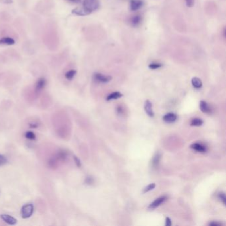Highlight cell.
I'll list each match as a JSON object with an SVG mask.
<instances>
[{"mask_svg": "<svg viewBox=\"0 0 226 226\" xmlns=\"http://www.w3.org/2000/svg\"><path fill=\"white\" fill-rule=\"evenodd\" d=\"M99 7V0H84L83 8L90 14L92 12L96 11Z\"/></svg>", "mask_w": 226, "mask_h": 226, "instance_id": "obj_1", "label": "cell"}, {"mask_svg": "<svg viewBox=\"0 0 226 226\" xmlns=\"http://www.w3.org/2000/svg\"><path fill=\"white\" fill-rule=\"evenodd\" d=\"M33 206L31 204L24 205L21 208V216L23 218L26 219L31 217L33 213Z\"/></svg>", "mask_w": 226, "mask_h": 226, "instance_id": "obj_2", "label": "cell"}, {"mask_svg": "<svg viewBox=\"0 0 226 226\" xmlns=\"http://www.w3.org/2000/svg\"><path fill=\"white\" fill-rule=\"evenodd\" d=\"M94 77L95 80L101 83H107L112 79V77L110 76L103 75L100 73H96L94 75Z\"/></svg>", "mask_w": 226, "mask_h": 226, "instance_id": "obj_3", "label": "cell"}, {"mask_svg": "<svg viewBox=\"0 0 226 226\" xmlns=\"http://www.w3.org/2000/svg\"><path fill=\"white\" fill-rule=\"evenodd\" d=\"M167 196H161L159 198L156 199L155 201L153 202H152L151 204L149 205V206L148 208L149 210H154L155 208H157V207H159L160 205L161 204H163L164 202H165L167 200Z\"/></svg>", "mask_w": 226, "mask_h": 226, "instance_id": "obj_4", "label": "cell"}, {"mask_svg": "<svg viewBox=\"0 0 226 226\" xmlns=\"http://www.w3.org/2000/svg\"><path fill=\"white\" fill-rule=\"evenodd\" d=\"M143 5V1L142 0H131L130 3V8L133 11L139 9Z\"/></svg>", "mask_w": 226, "mask_h": 226, "instance_id": "obj_5", "label": "cell"}, {"mask_svg": "<svg viewBox=\"0 0 226 226\" xmlns=\"http://www.w3.org/2000/svg\"><path fill=\"white\" fill-rule=\"evenodd\" d=\"M177 119V115L174 113H169L163 117L164 121L167 122V123H171L175 122Z\"/></svg>", "mask_w": 226, "mask_h": 226, "instance_id": "obj_6", "label": "cell"}, {"mask_svg": "<svg viewBox=\"0 0 226 226\" xmlns=\"http://www.w3.org/2000/svg\"><path fill=\"white\" fill-rule=\"evenodd\" d=\"M1 218L5 221V223H7L9 225H15L17 223V220L14 218V217L10 216L9 215L3 214L1 215Z\"/></svg>", "mask_w": 226, "mask_h": 226, "instance_id": "obj_7", "label": "cell"}, {"mask_svg": "<svg viewBox=\"0 0 226 226\" xmlns=\"http://www.w3.org/2000/svg\"><path fill=\"white\" fill-rule=\"evenodd\" d=\"M144 108H145V112L147 113L148 115L150 116V117H153L154 112L153 111V108H152V103L151 101L149 100L145 101Z\"/></svg>", "mask_w": 226, "mask_h": 226, "instance_id": "obj_8", "label": "cell"}, {"mask_svg": "<svg viewBox=\"0 0 226 226\" xmlns=\"http://www.w3.org/2000/svg\"><path fill=\"white\" fill-rule=\"evenodd\" d=\"M46 80L43 78H41L37 81L35 84V90L37 92H40L43 90L46 86Z\"/></svg>", "mask_w": 226, "mask_h": 226, "instance_id": "obj_9", "label": "cell"}, {"mask_svg": "<svg viewBox=\"0 0 226 226\" xmlns=\"http://www.w3.org/2000/svg\"><path fill=\"white\" fill-rule=\"evenodd\" d=\"M72 13L78 16H85L90 15L88 12H87L83 7H77L72 11Z\"/></svg>", "mask_w": 226, "mask_h": 226, "instance_id": "obj_10", "label": "cell"}, {"mask_svg": "<svg viewBox=\"0 0 226 226\" xmlns=\"http://www.w3.org/2000/svg\"><path fill=\"white\" fill-rule=\"evenodd\" d=\"M190 148L198 152H200V153H204L206 151V148L200 143H194L190 145Z\"/></svg>", "mask_w": 226, "mask_h": 226, "instance_id": "obj_11", "label": "cell"}, {"mask_svg": "<svg viewBox=\"0 0 226 226\" xmlns=\"http://www.w3.org/2000/svg\"><path fill=\"white\" fill-rule=\"evenodd\" d=\"M15 43V40L9 37H3L2 39H0V45H13Z\"/></svg>", "mask_w": 226, "mask_h": 226, "instance_id": "obj_12", "label": "cell"}, {"mask_svg": "<svg viewBox=\"0 0 226 226\" xmlns=\"http://www.w3.org/2000/svg\"><path fill=\"white\" fill-rule=\"evenodd\" d=\"M200 108L203 113H210L211 112V109L208 105V103L204 101H201L200 102Z\"/></svg>", "mask_w": 226, "mask_h": 226, "instance_id": "obj_13", "label": "cell"}, {"mask_svg": "<svg viewBox=\"0 0 226 226\" xmlns=\"http://www.w3.org/2000/svg\"><path fill=\"white\" fill-rule=\"evenodd\" d=\"M161 159V154L159 153H157L155 154V155L154 156L152 160V166L154 168H157L159 166V164L160 163Z\"/></svg>", "mask_w": 226, "mask_h": 226, "instance_id": "obj_14", "label": "cell"}, {"mask_svg": "<svg viewBox=\"0 0 226 226\" xmlns=\"http://www.w3.org/2000/svg\"><path fill=\"white\" fill-rule=\"evenodd\" d=\"M192 84L195 88H200L202 86V82L201 80L198 78L197 77H194L192 79Z\"/></svg>", "mask_w": 226, "mask_h": 226, "instance_id": "obj_15", "label": "cell"}, {"mask_svg": "<svg viewBox=\"0 0 226 226\" xmlns=\"http://www.w3.org/2000/svg\"><path fill=\"white\" fill-rule=\"evenodd\" d=\"M122 94L119 92H115L111 93V94H109L108 96L107 97V101H110V100H113V99H117L119 98L122 97Z\"/></svg>", "mask_w": 226, "mask_h": 226, "instance_id": "obj_16", "label": "cell"}, {"mask_svg": "<svg viewBox=\"0 0 226 226\" xmlns=\"http://www.w3.org/2000/svg\"><path fill=\"white\" fill-rule=\"evenodd\" d=\"M56 159L58 161H65L66 159L67 158V153L65 152V151H61L59 152V153L57 154V156H56Z\"/></svg>", "mask_w": 226, "mask_h": 226, "instance_id": "obj_17", "label": "cell"}, {"mask_svg": "<svg viewBox=\"0 0 226 226\" xmlns=\"http://www.w3.org/2000/svg\"><path fill=\"white\" fill-rule=\"evenodd\" d=\"M203 120L200 119V118H194L191 121L190 125L191 126H196V127H198V126H200L203 124Z\"/></svg>", "mask_w": 226, "mask_h": 226, "instance_id": "obj_18", "label": "cell"}, {"mask_svg": "<svg viewBox=\"0 0 226 226\" xmlns=\"http://www.w3.org/2000/svg\"><path fill=\"white\" fill-rule=\"evenodd\" d=\"M76 74V71H75V70H71V71H68L65 74L66 78L71 80L73 79V78L75 76Z\"/></svg>", "mask_w": 226, "mask_h": 226, "instance_id": "obj_19", "label": "cell"}, {"mask_svg": "<svg viewBox=\"0 0 226 226\" xmlns=\"http://www.w3.org/2000/svg\"><path fill=\"white\" fill-rule=\"evenodd\" d=\"M141 22V17L140 15H136L135 17H133L131 19V23L133 24L134 26H137L139 25L140 23Z\"/></svg>", "mask_w": 226, "mask_h": 226, "instance_id": "obj_20", "label": "cell"}, {"mask_svg": "<svg viewBox=\"0 0 226 226\" xmlns=\"http://www.w3.org/2000/svg\"><path fill=\"white\" fill-rule=\"evenodd\" d=\"M156 187V184L155 183H152V184H150L148 186H147L145 188L143 189V193H147L148 192L152 190H153Z\"/></svg>", "mask_w": 226, "mask_h": 226, "instance_id": "obj_21", "label": "cell"}, {"mask_svg": "<svg viewBox=\"0 0 226 226\" xmlns=\"http://www.w3.org/2000/svg\"><path fill=\"white\" fill-rule=\"evenodd\" d=\"M163 67V65L161 63H151L149 65V68L150 69H152V70H155V69H159V68H161Z\"/></svg>", "mask_w": 226, "mask_h": 226, "instance_id": "obj_22", "label": "cell"}, {"mask_svg": "<svg viewBox=\"0 0 226 226\" xmlns=\"http://www.w3.org/2000/svg\"><path fill=\"white\" fill-rule=\"evenodd\" d=\"M25 137L27 138L28 139L33 140L35 139V133H33V132L28 131L25 133Z\"/></svg>", "mask_w": 226, "mask_h": 226, "instance_id": "obj_23", "label": "cell"}, {"mask_svg": "<svg viewBox=\"0 0 226 226\" xmlns=\"http://www.w3.org/2000/svg\"><path fill=\"white\" fill-rule=\"evenodd\" d=\"M7 160L3 155H0V166H3L7 163Z\"/></svg>", "mask_w": 226, "mask_h": 226, "instance_id": "obj_24", "label": "cell"}, {"mask_svg": "<svg viewBox=\"0 0 226 226\" xmlns=\"http://www.w3.org/2000/svg\"><path fill=\"white\" fill-rule=\"evenodd\" d=\"M218 198H219V199L222 202H223V204H225V201H226V198H225V194L223 193V192H221V193H219V195H218Z\"/></svg>", "mask_w": 226, "mask_h": 226, "instance_id": "obj_25", "label": "cell"}, {"mask_svg": "<svg viewBox=\"0 0 226 226\" xmlns=\"http://www.w3.org/2000/svg\"><path fill=\"white\" fill-rule=\"evenodd\" d=\"M186 3V5L188 7H191L194 5V0H185Z\"/></svg>", "mask_w": 226, "mask_h": 226, "instance_id": "obj_26", "label": "cell"}, {"mask_svg": "<svg viewBox=\"0 0 226 226\" xmlns=\"http://www.w3.org/2000/svg\"><path fill=\"white\" fill-rule=\"evenodd\" d=\"M94 180L92 177H88L86 179V183L88 184H92L93 183Z\"/></svg>", "mask_w": 226, "mask_h": 226, "instance_id": "obj_27", "label": "cell"}, {"mask_svg": "<svg viewBox=\"0 0 226 226\" xmlns=\"http://www.w3.org/2000/svg\"><path fill=\"white\" fill-rule=\"evenodd\" d=\"M74 161L76 164V165L78 166V167H81V162L80 161L79 159L76 157H74Z\"/></svg>", "mask_w": 226, "mask_h": 226, "instance_id": "obj_28", "label": "cell"}, {"mask_svg": "<svg viewBox=\"0 0 226 226\" xmlns=\"http://www.w3.org/2000/svg\"><path fill=\"white\" fill-rule=\"evenodd\" d=\"M221 225H222V223L219 222H215V221H212V222H210L209 223V225L212 226H221Z\"/></svg>", "mask_w": 226, "mask_h": 226, "instance_id": "obj_29", "label": "cell"}, {"mask_svg": "<svg viewBox=\"0 0 226 226\" xmlns=\"http://www.w3.org/2000/svg\"><path fill=\"white\" fill-rule=\"evenodd\" d=\"M166 226H171L172 225V222H171V219L169 218V217H167L166 218V223H165Z\"/></svg>", "mask_w": 226, "mask_h": 226, "instance_id": "obj_30", "label": "cell"}, {"mask_svg": "<svg viewBox=\"0 0 226 226\" xmlns=\"http://www.w3.org/2000/svg\"><path fill=\"white\" fill-rule=\"evenodd\" d=\"M117 110V112L119 113V114H122L123 112V109H122V107L121 106H118Z\"/></svg>", "mask_w": 226, "mask_h": 226, "instance_id": "obj_31", "label": "cell"}, {"mask_svg": "<svg viewBox=\"0 0 226 226\" xmlns=\"http://www.w3.org/2000/svg\"><path fill=\"white\" fill-rule=\"evenodd\" d=\"M68 1H71V2H73V3H80V2H81V0H68Z\"/></svg>", "mask_w": 226, "mask_h": 226, "instance_id": "obj_32", "label": "cell"}]
</instances>
